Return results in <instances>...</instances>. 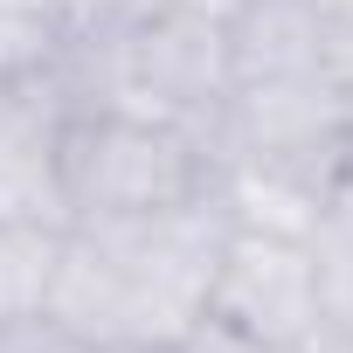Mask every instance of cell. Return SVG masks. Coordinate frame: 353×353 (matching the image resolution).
I'll return each mask as SVG.
<instances>
[{"label":"cell","instance_id":"6da1fadb","mask_svg":"<svg viewBox=\"0 0 353 353\" xmlns=\"http://www.w3.org/2000/svg\"><path fill=\"white\" fill-rule=\"evenodd\" d=\"M229 208L208 194L181 215L70 229L49 284V319L104 353H159L201 325V291L222 250Z\"/></svg>","mask_w":353,"mask_h":353},{"label":"cell","instance_id":"7a4b0ae2","mask_svg":"<svg viewBox=\"0 0 353 353\" xmlns=\"http://www.w3.org/2000/svg\"><path fill=\"white\" fill-rule=\"evenodd\" d=\"M215 194V152L188 125L132 111H70L63 118V215L70 229L152 222Z\"/></svg>","mask_w":353,"mask_h":353},{"label":"cell","instance_id":"3957f363","mask_svg":"<svg viewBox=\"0 0 353 353\" xmlns=\"http://www.w3.org/2000/svg\"><path fill=\"white\" fill-rule=\"evenodd\" d=\"M201 319L256 353H312L319 346V277H312L305 236L229 222L208 291H201Z\"/></svg>","mask_w":353,"mask_h":353},{"label":"cell","instance_id":"277c9868","mask_svg":"<svg viewBox=\"0 0 353 353\" xmlns=\"http://www.w3.org/2000/svg\"><path fill=\"white\" fill-rule=\"evenodd\" d=\"M63 90L49 77L0 83V222H49L63 215Z\"/></svg>","mask_w":353,"mask_h":353},{"label":"cell","instance_id":"5b68a950","mask_svg":"<svg viewBox=\"0 0 353 353\" xmlns=\"http://www.w3.org/2000/svg\"><path fill=\"white\" fill-rule=\"evenodd\" d=\"M312 277H319V346L312 353H353V181L325 194V208L305 229Z\"/></svg>","mask_w":353,"mask_h":353},{"label":"cell","instance_id":"8992f818","mask_svg":"<svg viewBox=\"0 0 353 353\" xmlns=\"http://www.w3.org/2000/svg\"><path fill=\"white\" fill-rule=\"evenodd\" d=\"M63 236L70 229H49V222H0V325H21V319L49 312Z\"/></svg>","mask_w":353,"mask_h":353},{"label":"cell","instance_id":"52a82bcc","mask_svg":"<svg viewBox=\"0 0 353 353\" xmlns=\"http://www.w3.org/2000/svg\"><path fill=\"white\" fill-rule=\"evenodd\" d=\"M70 42V21L56 0H0V83L49 77Z\"/></svg>","mask_w":353,"mask_h":353},{"label":"cell","instance_id":"ba28073f","mask_svg":"<svg viewBox=\"0 0 353 353\" xmlns=\"http://www.w3.org/2000/svg\"><path fill=\"white\" fill-rule=\"evenodd\" d=\"M159 353H181V346H159Z\"/></svg>","mask_w":353,"mask_h":353}]
</instances>
